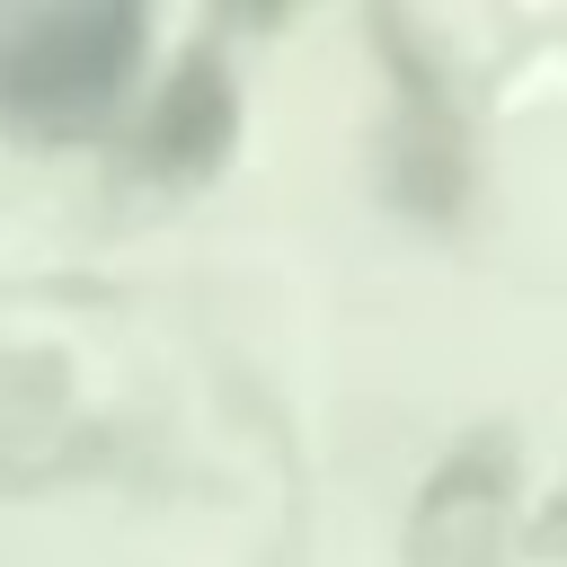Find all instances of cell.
<instances>
[{"instance_id":"cell-2","label":"cell","mask_w":567,"mask_h":567,"mask_svg":"<svg viewBox=\"0 0 567 567\" xmlns=\"http://www.w3.org/2000/svg\"><path fill=\"white\" fill-rule=\"evenodd\" d=\"M221 133H230L221 62H186V71H177V89H168V97H159V115H151V159H159V168H204V159L221 151Z\"/></svg>"},{"instance_id":"cell-1","label":"cell","mask_w":567,"mask_h":567,"mask_svg":"<svg viewBox=\"0 0 567 567\" xmlns=\"http://www.w3.org/2000/svg\"><path fill=\"white\" fill-rule=\"evenodd\" d=\"M142 44L133 9H9L0 18V106L35 124L97 115Z\"/></svg>"}]
</instances>
